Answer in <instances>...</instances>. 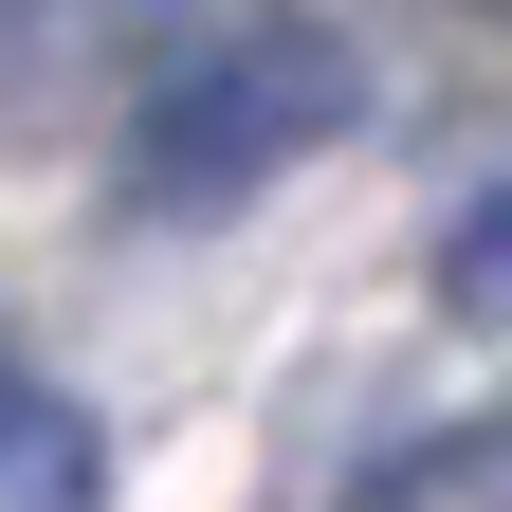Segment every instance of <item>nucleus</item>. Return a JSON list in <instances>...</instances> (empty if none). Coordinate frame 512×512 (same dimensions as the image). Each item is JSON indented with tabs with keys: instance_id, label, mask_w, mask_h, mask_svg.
Returning <instances> with one entry per match:
<instances>
[{
	"instance_id": "f257e3e1",
	"label": "nucleus",
	"mask_w": 512,
	"mask_h": 512,
	"mask_svg": "<svg viewBox=\"0 0 512 512\" xmlns=\"http://www.w3.org/2000/svg\"><path fill=\"white\" fill-rule=\"evenodd\" d=\"M348 110H366V55L311 0H183L147 37V92H128V183L147 202H238L293 147H330Z\"/></svg>"
},
{
	"instance_id": "7ed1b4c3",
	"label": "nucleus",
	"mask_w": 512,
	"mask_h": 512,
	"mask_svg": "<svg viewBox=\"0 0 512 512\" xmlns=\"http://www.w3.org/2000/svg\"><path fill=\"white\" fill-rule=\"evenodd\" d=\"M366 494H403V512H512V403H476V421H439V439H403Z\"/></svg>"
},
{
	"instance_id": "20e7f679",
	"label": "nucleus",
	"mask_w": 512,
	"mask_h": 512,
	"mask_svg": "<svg viewBox=\"0 0 512 512\" xmlns=\"http://www.w3.org/2000/svg\"><path fill=\"white\" fill-rule=\"evenodd\" d=\"M439 311L512 330V183H494V202H458V238H439Z\"/></svg>"
},
{
	"instance_id": "f03ea898",
	"label": "nucleus",
	"mask_w": 512,
	"mask_h": 512,
	"mask_svg": "<svg viewBox=\"0 0 512 512\" xmlns=\"http://www.w3.org/2000/svg\"><path fill=\"white\" fill-rule=\"evenodd\" d=\"M110 458H92V421L74 403H55V384H19V366H0V512H74Z\"/></svg>"
}]
</instances>
